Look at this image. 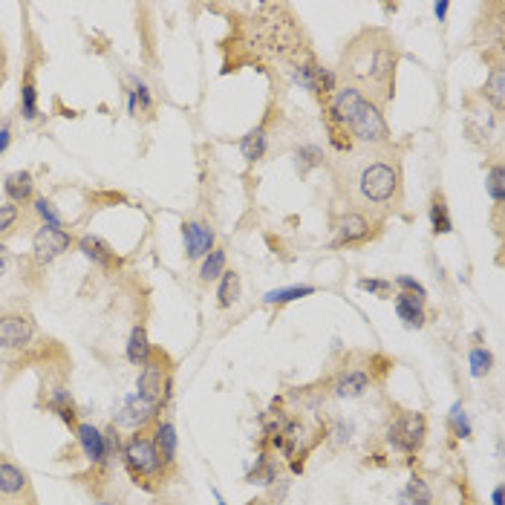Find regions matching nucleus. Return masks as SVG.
Returning <instances> with one entry per match:
<instances>
[{"instance_id":"1","label":"nucleus","mask_w":505,"mask_h":505,"mask_svg":"<svg viewBox=\"0 0 505 505\" xmlns=\"http://www.w3.org/2000/svg\"><path fill=\"white\" fill-rule=\"evenodd\" d=\"M332 174L349 211L381 219L384 214L396 211L401 200H405L401 159L393 145L353 148L349 153H341L332 165Z\"/></svg>"},{"instance_id":"2","label":"nucleus","mask_w":505,"mask_h":505,"mask_svg":"<svg viewBox=\"0 0 505 505\" xmlns=\"http://www.w3.org/2000/svg\"><path fill=\"white\" fill-rule=\"evenodd\" d=\"M396 70L398 49L393 35L387 30L370 27L361 30L353 41L344 47L338 75L344 84L355 87L375 105H387L396 93Z\"/></svg>"},{"instance_id":"3","label":"nucleus","mask_w":505,"mask_h":505,"mask_svg":"<svg viewBox=\"0 0 505 505\" xmlns=\"http://www.w3.org/2000/svg\"><path fill=\"white\" fill-rule=\"evenodd\" d=\"M323 127L338 153H349L353 148H387L393 141L381 105H375L349 84H341L327 98Z\"/></svg>"},{"instance_id":"4","label":"nucleus","mask_w":505,"mask_h":505,"mask_svg":"<svg viewBox=\"0 0 505 505\" xmlns=\"http://www.w3.org/2000/svg\"><path fill=\"white\" fill-rule=\"evenodd\" d=\"M119 462L124 465L127 476L133 479L141 488H157L159 483H165L167 468L162 465L157 448H153L150 431H133L131 436L122 442V457Z\"/></svg>"},{"instance_id":"5","label":"nucleus","mask_w":505,"mask_h":505,"mask_svg":"<svg viewBox=\"0 0 505 505\" xmlns=\"http://www.w3.org/2000/svg\"><path fill=\"white\" fill-rule=\"evenodd\" d=\"M171 387H174V370L171 361H167L165 353L153 349V355L141 364L139 379H136V393L150 401V405L165 407L167 398H171Z\"/></svg>"},{"instance_id":"6","label":"nucleus","mask_w":505,"mask_h":505,"mask_svg":"<svg viewBox=\"0 0 505 505\" xmlns=\"http://www.w3.org/2000/svg\"><path fill=\"white\" fill-rule=\"evenodd\" d=\"M427 442V416L419 410H401L398 416L387 424V445L393 450L413 457Z\"/></svg>"},{"instance_id":"7","label":"nucleus","mask_w":505,"mask_h":505,"mask_svg":"<svg viewBox=\"0 0 505 505\" xmlns=\"http://www.w3.org/2000/svg\"><path fill=\"white\" fill-rule=\"evenodd\" d=\"M0 505H38L32 476L6 453H0Z\"/></svg>"},{"instance_id":"8","label":"nucleus","mask_w":505,"mask_h":505,"mask_svg":"<svg viewBox=\"0 0 505 505\" xmlns=\"http://www.w3.org/2000/svg\"><path fill=\"white\" fill-rule=\"evenodd\" d=\"M38 338V323L30 312H0V349H30Z\"/></svg>"},{"instance_id":"9","label":"nucleus","mask_w":505,"mask_h":505,"mask_svg":"<svg viewBox=\"0 0 505 505\" xmlns=\"http://www.w3.org/2000/svg\"><path fill=\"white\" fill-rule=\"evenodd\" d=\"M381 219L379 217H370V214H361V211H344L341 219L335 223V237H332V249H344V245H358V243H367L375 228H379Z\"/></svg>"},{"instance_id":"10","label":"nucleus","mask_w":505,"mask_h":505,"mask_svg":"<svg viewBox=\"0 0 505 505\" xmlns=\"http://www.w3.org/2000/svg\"><path fill=\"white\" fill-rule=\"evenodd\" d=\"M75 243V237L67 228H49V226H38V231L32 235V261L38 266H49L56 263L64 252H70V245Z\"/></svg>"},{"instance_id":"11","label":"nucleus","mask_w":505,"mask_h":505,"mask_svg":"<svg viewBox=\"0 0 505 505\" xmlns=\"http://www.w3.org/2000/svg\"><path fill=\"white\" fill-rule=\"evenodd\" d=\"M75 442H79L84 459L90 462V468L98 471V468H107L110 465V457H107V439H105V431L96 427L93 422H79L75 424Z\"/></svg>"},{"instance_id":"12","label":"nucleus","mask_w":505,"mask_h":505,"mask_svg":"<svg viewBox=\"0 0 505 505\" xmlns=\"http://www.w3.org/2000/svg\"><path fill=\"white\" fill-rule=\"evenodd\" d=\"M159 410L157 405H150V401H145L139 393H131L124 398V407H122V416L119 422H116V427L119 424H127L131 431H148V427H153L159 422Z\"/></svg>"},{"instance_id":"13","label":"nucleus","mask_w":505,"mask_h":505,"mask_svg":"<svg viewBox=\"0 0 505 505\" xmlns=\"http://www.w3.org/2000/svg\"><path fill=\"white\" fill-rule=\"evenodd\" d=\"M150 439L153 448H157L162 465L167 468V474L176 471V457H179V436H176V424L171 419H159L150 427Z\"/></svg>"},{"instance_id":"14","label":"nucleus","mask_w":505,"mask_h":505,"mask_svg":"<svg viewBox=\"0 0 505 505\" xmlns=\"http://www.w3.org/2000/svg\"><path fill=\"white\" fill-rule=\"evenodd\" d=\"M183 243L188 261H202L214 249V228L205 219H188L183 226Z\"/></svg>"},{"instance_id":"15","label":"nucleus","mask_w":505,"mask_h":505,"mask_svg":"<svg viewBox=\"0 0 505 505\" xmlns=\"http://www.w3.org/2000/svg\"><path fill=\"white\" fill-rule=\"evenodd\" d=\"M75 249H79L90 263L98 266V269H105V271H110V269L119 266V257H116L113 245H110L107 240L96 237V235L79 237V240H75Z\"/></svg>"},{"instance_id":"16","label":"nucleus","mask_w":505,"mask_h":505,"mask_svg":"<svg viewBox=\"0 0 505 505\" xmlns=\"http://www.w3.org/2000/svg\"><path fill=\"white\" fill-rule=\"evenodd\" d=\"M372 387V379L367 370L353 367V370H344L338 372V379L332 381V396L338 398H361Z\"/></svg>"},{"instance_id":"17","label":"nucleus","mask_w":505,"mask_h":505,"mask_svg":"<svg viewBox=\"0 0 505 505\" xmlns=\"http://www.w3.org/2000/svg\"><path fill=\"white\" fill-rule=\"evenodd\" d=\"M396 304V315L398 321L405 323L407 330H422L427 323V309H424V297H416V295H405L398 292L393 297Z\"/></svg>"},{"instance_id":"18","label":"nucleus","mask_w":505,"mask_h":505,"mask_svg":"<svg viewBox=\"0 0 505 505\" xmlns=\"http://www.w3.org/2000/svg\"><path fill=\"white\" fill-rule=\"evenodd\" d=\"M4 197L6 202L12 205H30L35 200V179L30 171H12L6 179H4Z\"/></svg>"},{"instance_id":"19","label":"nucleus","mask_w":505,"mask_h":505,"mask_svg":"<svg viewBox=\"0 0 505 505\" xmlns=\"http://www.w3.org/2000/svg\"><path fill=\"white\" fill-rule=\"evenodd\" d=\"M153 355V344L148 338V330L145 323H136V327L131 330V335H127V344H124V358L131 361L133 367H141L145 361Z\"/></svg>"},{"instance_id":"20","label":"nucleus","mask_w":505,"mask_h":505,"mask_svg":"<svg viewBox=\"0 0 505 505\" xmlns=\"http://www.w3.org/2000/svg\"><path fill=\"white\" fill-rule=\"evenodd\" d=\"M266 150H269L266 127H252V131L240 139V153H243V159L249 162V165L261 162L266 157Z\"/></svg>"},{"instance_id":"21","label":"nucleus","mask_w":505,"mask_h":505,"mask_svg":"<svg viewBox=\"0 0 505 505\" xmlns=\"http://www.w3.org/2000/svg\"><path fill=\"white\" fill-rule=\"evenodd\" d=\"M243 295V283H240V275L235 269H226V275L217 280V306L219 309H228L240 301Z\"/></svg>"},{"instance_id":"22","label":"nucleus","mask_w":505,"mask_h":505,"mask_svg":"<svg viewBox=\"0 0 505 505\" xmlns=\"http://www.w3.org/2000/svg\"><path fill=\"white\" fill-rule=\"evenodd\" d=\"M398 505H433V488L422 476H410L407 485L398 491Z\"/></svg>"},{"instance_id":"23","label":"nucleus","mask_w":505,"mask_h":505,"mask_svg":"<svg viewBox=\"0 0 505 505\" xmlns=\"http://www.w3.org/2000/svg\"><path fill=\"white\" fill-rule=\"evenodd\" d=\"M427 217H431V228L433 235H450L453 231V219H450V209H448V200L442 191L433 193L431 200V209H427Z\"/></svg>"},{"instance_id":"24","label":"nucleus","mask_w":505,"mask_h":505,"mask_svg":"<svg viewBox=\"0 0 505 505\" xmlns=\"http://www.w3.org/2000/svg\"><path fill=\"white\" fill-rule=\"evenodd\" d=\"M226 269H228L226 249H217V245H214V249L200 261V280L202 283H217L219 278L226 275Z\"/></svg>"},{"instance_id":"25","label":"nucleus","mask_w":505,"mask_h":505,"mask_svg":"<svg viewBox=\"0 0 505 505\" xmlns=\"http://www.w3.org/2000/svg\"><path fill=\"white\" fill-rule=\"evenodd\" d=\"M127 110H131V116H141V113H150L153 110V96L148 84L136 79V75H131V87H127Z\"/></svg>"},{"instance_id":"26","label":"nucleus","mask_w":505,"mask_h":505,"mask_svg":"<svg viewBox=\"0 0 505 505\" xmlns=\"http://www.w3.org/2000/svg\"><path fill=\"white\" fill-rule=\"evenodd\" d=\"M315 292L318 289L309 287V283H295V287H280V289L266 292L263 304H269V306H287V304H295V301H301V297H309V295H315Z\"/></svg>"},{"instance_id":"27","label":"nucleus","mask_w":505,"mask_h":505,"mask_svg":"<svg viewBox=\"0 0 505 505\" xmlns=\"http://www.w3.org/2000/svg\"><path fill=\"white\" fill-rule=\"evenodd\" d=\"M485 98L497 107V113L505 110V70L500 61L494 64V70H491L488 81H485Z\"/></svg>"},{"instance_id":"28","label":"nucleus","mask_w":505,"mask_h":505,"mask_svg":"<svg viewBox=\"0 0 505 505\" xmlns=\"http://www.w3.org/2000/svg\"><path fill=\"white\" fill-rule=\"evenodd\" d=\"M32 214L35 219L41 226H49V228H64V217L61 211L56 209V202L53 200H47V197H35L32 200Z\"/></svg>"},{"instance_id":"29","label":"nucleus","mask_w":505,"mask_h":505,"mask_svg":"<svg viewBox=\"0 0 505 505\" xmlns=\"http://www.w3.org/2000/svg\"><path fill=\"white\" fill-rule=\"evenodd\" d=\"M448 424H450V433L457 439H471L474 436V424H471V416H468V410H465L462 401H453V407L448 413Z\"/></svg>"},{"instance_id":"30","label":"nucleus","mask_w":505,"mask_h":505,"mask_svg":"<svg viewBox=\"0 0 505 505\" xmlns=\"http://www.w3.org/2000/svg\"><path fill=\"white\" fill-rule=\"evenodd\" d=\"M249 483L254 485H271V483H278V462L275 459H269L266 453H261V457L254 459L252 465V471H249Z\"/></svg>"},{"instance_id":"31","label":"nucleus","mask_w":505,"mask_h":505,"mask_svg":"<svg viewBox=\"0 0 505 505\" xmlns=\"http://www.w3.org/2000/svg\"><path fill=\"white\" fill-rule=\"evenodd\" d=\"M21 116L27 122L38 119V87H35L32 73H27V79L21 81Z\"/></svg>"},{"instance_id":"32","label":"nucleus","mask_w":505,"mask_h":505,"mask_svg":"<svg viewBox=\"0 0 505 505\" xmlns=\"http://www.w3.org/2000/svg\"><path fill=\"white\" fill-rule=\"evenodd\" d=\"M468 370L474 379H485V375L494 370V353L488 347H474L468 353Z\"/></svg>"},{"instance_id":"33","label":"nucleus","mask_w":505,"mask_h":505,"mask_svg":"<svg viewBox=\"0 0 505 505\" xmlns=\"http://www.w3.org/2000/svg\"><path fill=\"white\" fill-rule=\"evenodd\" d=\"M485 191H488L491 202H494L497 209H500L502 200H505V167H502L500 162L488 167V174H485Z\"/></svg>"},{"instance_id":"34","label":"nucleus","mask_w":505,"mask_h":505,"mask_svg":"<svg viewBox=\"0 0 505 505\" xmlns=\"http://www.w3.org/2000/svg\"><path fill=\"white\" fill-rule=\"evenodd\" d=\"M297 171L301 174H309L312 167H321L323 165V150L315 148V145H304V148H297Z\"/></svg>"},{"instance_id":"35","label":"nucleus","mask_w":505,"mask_h":505,"mask_svg":"<svg viewBox=\"0 0 505 505\" xmlns=\"http://www.w3.org/2000/svg\"><path fill=\"white\" fill-rule=\"evenodd\" d=\"M21 205H12V202H4L0 205V237L9 235V231H15V226L21 223Z\"/></svg>"},{"instance_id":"36","label":"nucleus","mask_w":505,"mask_h":505,"mask_svg":"<svg viewBox=\"0 0 505 505\" xmlns=\"http://www.w3.org/2000/svg\"><path fill=\"white\" fill-rule=\"evenodd\" d=\"M358 289L370 292L375 297H390L393 295V280H381V278H358Z\"/></svg>"},{"instance_id":"37","label":"nucleus","mask_w":505,"mask_h":505,"mask_svg":"<svg viewBox=\"0 0 505 505\" xmlns=\"http://www.w3.org/2000/svg\"><path fill=\"white\" fill-rule=\"evenodd\" d=\"M393 287H396L398 292H405V295H416V297H424V301H427V289L422 287L416 278H410V275H398V278L393 280Z\"/></svg>"},{"instance_id":"38","label":"nucleus","mask_w":505,"mask_h":505,"mask_svg":"<svg viewBox=\"0 0 505 505\" xmlns=\"http://www.w3.org/2000/svg\"><path fill=\"white\" fill-rule=\"evenodd\" d=\"M9 145H12V127L9 124H0V157H4V153L9 150Z\"/></svg>"},{"instance_id":"39","label":"nucleus","mask_w":505,"mask_h":505,"mask_svg":"<svg viewBox=\"0 0 505 505\" xmlns=\"http://www.w3.org/2000/svg\"><path fill=\"white\" fill-rule=\"evenodd\" d=\"M9 263H12V257H9V249H6L4 243H0V278H4L6 271H9Z\"/></svg>"},{"instance_id":"40","label":"nucleus","mask_w":505,"mask_h":505,"mask_svg":"<svg viewBox=\"0 0 505 505\" xmlns=\"http://www.w3.org/2000/svg\"><path fill=\"white\" fill-rule=\"evenodd\" d=\"M448 9H450L448 0H436V4H433V15H436V21H445V18H448Z\"/></svg>"},{"instance_id":"41","label":"nucleus","mask_w":505,"mask_h":505,"mask_svg":"<svg viewBox=\"0 0 505 505\" xmlns=\"http://www.w3.org/2000/svg\"><path fill=\"white\" fill-rule=\"evenodd\" d=\"M491 505H502V485H497L491 491Z\"/></svg>"},{"instance_id":"42","label":"nucleus","mask_w":505,"mask_h":505,"mask_svg":"<svg viewBox=\"0 0 505 505\" xmlns=\"http://www.w3.org/2000/svg\"><path fill=\"white\" fill-rule=\"evenodd\" d=\"M214 500H217V505H228L226 500H223V494H219V491L214 488Z\"/></svg>"},{"instance_id":"43","label":"nucleus","mask_w":505,"mask_h":505,"mask_svg":"<svg viewBox=\"0 0 505 505\" xmlns=\"http://www.w3.org/2000/svg\"><path fill=\"white\" fill-rule=\"evenodd\" d=\"M96 505H116V502H110V500H98Z\"/></svg>"}]
</instances>
